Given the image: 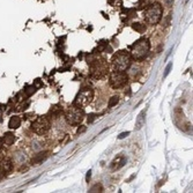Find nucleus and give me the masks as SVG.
<instances>
[{"instance_id": "f257e3e1", "label": "nucleus", "mask_w": 193, "mask_h": 193, "mask_svg": "<svg viewBox=\"0 0 193 193\" xmlns=\"http://www.w3.org/2000/svg\"><path fill=\"white\" fill-rule=\"evenodd\" d=\"M162 14H163V8L161 6V4L152 2L149 6L146 7V11L143 12V18L148 24L155 26L161 21Z\"/></svg>"}, {"instance_id": "f03ea898", "label": "nucleus", "mask_w": 193, "mask_h": 193, "mask_svg": "<svg viewBox=\"0 0 193 193\" xmlns=\"http://www.w3.org/2000/svg\"><path fill=\"white\" fill-rule=\"evenodd\" d=\"M149 50H150V43L148 38L142 37L131 47V57L135 60H142L146 58Z\"/></svg>"}, {"instance_id": "7ed1b4c3", "label": "nucleus", "mask_w": 193, "mask_h": 193, "mask_svg": "<svg viewBox=\"0 0 193 193\" xmlns=\"http://www.w3.org/2000/svg\"><path fill=\"white\" fill-rule=\"evenodd\" d=\"M131 64H132V57L126 51H119L112 58V67L115 71L125 72L129 68Z\"/></svg>"}, {"instance_id": "20e7f679", "label": "nucleus", "mask_w": 193, "mask_h": 193, "mask_svg": "<svg viewBox=\"0 0 193 193\" xmlns=\"http://www.w3.org/2000/svg\"><path fill=\"white\" fill-rule=\"evenodd\" d=\"M84 118V112L82 108L73 105L66 111V120L71 125H79Z\"/></svg>"}, {"instance_id": "39448f33", "label": "nucleus", "mask_w": 193, "mask_h": 193, "mask_svg": "<svg viewBox=\"0 0 193 193\" xmlns=\"http://www.w3.org/2000/svg\"><path fill=\"white\" fill-rule=\"evenodd\" d=\"M94 97V91L89 88L82 89L80 93L76 95L75 101H74V105L79 106V108H84L87 106Z\"/></svg>"}, {"instance_id": "423d86ee", "label": "nucleus", "mask_w": 193, "mask_h": 193, "mask_svg": "<svg viewBox=\"0 0 193 193\" xmlns=\"http://www.w3.org/2000/svg\"><path fill=\"white\" fill-rule=\"evenodd\" d=\"M127 82V75L125 72L122 71H113L110 74V79H109V83L113 89H118L122 88L123 86L126 84Z\"/></svg>"}, {"instance_id": "0eeeda50", "label": "nucleus", "mask_w": 193, "mask_h": 193, "mask_svg": "<svg viewBox=\"0 0 193 193\" xmlns=\"http://www.w3.org/2000/svg\"><path fill=\"white\" fill-rule=\"evenodd\" d=\"M31 129L35 132L36 134L43 135L45 134L47 131L50 129V122L47 117H37L31 124Z\"/></svg>"}, {"instance_id": "6e6552de", "label": "nucleus", "mask_w": 193, "mask_h": 193, "mask_svg": "<svg viewBox=\"0 0 193 193\" xmlns=\"http://www.w3.org/2000/svg\"><path fill=\"white\" fill-rule=\"evenodd\" d=\"M91 65V72H90V76L94 79H100L105 74L106 72V65L104 60L98 61V59H96Z\"/></svg>"}, {"instance_id": "1a4fd4ad", "label": "nucleus", "mask_w": 193, "mask_h": 193, "mask_svg": "<svg viewBox=\"0 0 193 193\" xmlns=\"http://www.w3.org/2000/svg\"><path fill=\"white\" fill-rule=\"evenodd\" d=\"M13 170V163L9 158H2L0 160V172L2 175H8Z\"/></svg>"}, {"instance_id": "9d476101", "label": "nucleus", "mask_w": 193, "mask_h": 193, "mask_svg": "<svg viewBox=\"0 0 193 193\" xmlns=\"http://www.w3.org/2000/svg\"><path fill=\"white\" fill-rule=\"evenodd\" d=\"M126 157L124 155H118L117 157L115 158L111 162V165H110V169L112 171H116V170H119L120 168H123L124 165L126 164Z\"/></svg>"}, {"instance_id": "9b49d317", "label": "nucleus", "mask_w": 193, "mask_h": 193, "mask_svg": "<svg viewBox=\"0 0 193 193\" xmlns=\"http://www.w3.org/2000/svg\"><path fill=\"white\" fill-rule=\"evenodd\" d=\"M49 154H50V153L47 152V150L37 153L35 156L31 158V164H34V165H37V164L43 163V162H44V161H45V160L49 157Z\"/></svg>"}, {"instance_id": "f8f14e48", "label": "nucleus", "mask_w": 193, "mask_h": 193, "mask_svg": "<svg viewBox=\"0 0 193 193\" xmlns=\"http://www.w3.org/2000/svg\"><path fill=\"white\" fill-rule=\"evenodd\" d=\"M145 122H146V110H142L138 115L136 120H135V129L139 131V129H142V126L145 125Z\"/></svg>"}, {"instance_id": "ddd939ff", "label": "nucleus", "mask_w": 193, "mask_h": 193, "mask_svg": "<svg viewBox=\"0 0 193 193\" xmlns=\"http://www.w3.org/2000/svg\"><path fill=\"white\" fill-rule=\"evenodd\" d=\"M8 126H9V129H19L21 126V118L18 116L11 117L9 122H8Z\"/></svg>"}, {"instance_id": "4468645a", "label": "nucleus", "mask_w": 193, "mask_h": 193, "mask_svg": "<svg viewBox=\"0 0 193 193\" xmlns=\"http://www.w3.org/2000/svg\"><path fill=\"white\" fill-rule=\"evenodd\" d=\"M15 141V135L13 133H5L2 136V143H5L6 146H12Z\"/></svg>"}, {"instance_id": "2eb2a0df", "label": "nucleus", "mask_w": 193, "mask_h": 193, "mask_svg": "<svg viewBox=\"0 0 193 193\" xmlns=\"http://www.w3.org/2000/svg\"><path fill=\"white\" fill-rule=\"evenodd\" d=\"M132 29L135 30V31H138V33H145V31H146V26L142 23H139V22H136V23L132 24Z\"/></svg>"}, {"instance_id": "dca6fc26", "label": "nucleus", "mask_w": 193, "mask_h": 193, "mask_svg": "<svg viewBox=\"0 0 193 193\" xmlns=\"http://www.w3.org/2000/svg\"><path fill=\"white\" fill-rule=\"evenodd\" d=\"M24 94L27 95V96H31L36 91V86L35 84H31V86H26V88H24Z\"/></svg>"}, {"instance_id": "f3484780", "label": "nucleus", "mask_w": 193, "mask_h": 193, "mask_svg": "<svg viewBox=\"0 0 193 193\" xmlns=\"http://www.w3.org/2000/svg\"><path fill=\"white\" fill-rule=\"evenodd\" d=\"M118 102H119V97H118V96H112L111 98L109 100V103H108V105H109V108H112V106L117 105Z\"/></svg>"}, {"instance_id": "a211bd4d", "label": "nucleus", "mask_w": 193, "mask_h": 193, "mask_svg": "<svg viewBox=\"0 0 193 193\" xmlns=\"http://www.w3.org/2000/svg\"><path fill=\"white\" fill-rule=\"evenodd\" d=\"M103 191V186L101 185V184H95L90 190H89V192H91V193H94V192H102Z\"/></svg>"}, {"instance_id": "6ab92c4d", "label": "nucleus", "mask_w": 193, "mask_h": 193, "mask_svg": "<svg viewBox=\"0 0 193 193\" xmlns=\"http://www.w3.org/2000/svg\"><path fill=\"white\" fill-rule=\"evenodd\" d=\"M97 118V115L96 113H90L89 116H88V118H87V122H88V124H91V123H94V120Z\"/></svg>"}, {"instance_id": "aec40b11", "label": "nucleus", "mask_w": 193, "mask_h": 193, "mask_svg": "<svg viewBox=\"0 0 193 193\" xmlns=\"http://www.w3.org/2000/svg\"><path fill=\"white\" fill-rule=\"evenodd\" d=\"M171 68H172V64L170 63V64L165 67V72H164V74H163V78H167V76H168V74L170 73V70H171Z\"/></svg>"}, {"instance_id": "412c9836", "label": "nucleus", "mask_w": 193, "mask_h": 193, "mask_svg": "<svg viewBox=\"0 0 193 193\" xmlns=\"http://www.w3.org/2000/svg\"><path fill=\"white\" fill-rule=\"evenodd\" d=\"M61 109L59 108V106H53V108H51V110H50V113H53V115H57L59 111H60Z\"/></svg>"}, {"instance_id": "4be33fe9", "label": "nucleus", "mask_w": 193, "mask_h": 193, "mask_svg": "<svg viewBox=\"0 0 193 193\" xmlns=\"http://www.w3.org/2000/svg\"><path fill=\"white\" fill-rule=\"evenodd\" d=\"M86 129H87V126H83V125H81L80 127H78V134H81V133H83V132H86Z\"/></svg>"}, {"instance_id": "5701e85b", "label": "nucleus", "mask_w": 193, "mask_h": 193, "mask_svg": "<svg viewBox=\"0 0 193 193\" xmlns=\"http://www.w3.org/2000/svg\"><path fill=\"white\" fill-rule=\"evenodd\" d=\"M129 132H124L122 134L118 136V139H124V138H126V136H129Z\"/></svg>"}, {"instance_id": "b1692460", "label": "nucleus", "mask_w": 193, "mask_h": 193, "mask_svg": "<svg viewBox=\"0 0 193 193\" xmlns=\"http://www.w3.org/2000/svg\"><path fill=\"white\" fill-rule=\"evenodd\" d=\"M90 176H91V171H88L87 176H86V181H89V179H90Z\"/></svg>"}, {"instance_id": "393cba45", "label": "nucleus", "mask_w": 193, "mask_h": 193, "mask_svg": "<svg viewBox=\"0 0 193 193\" xmlns=\"http://www.w3.org/2000/svg\"><path fill=\"white\" fill-rule=\"evenodd\" d=\"M2 178H4V175H2V174H1V172H0V181H2Z\"/></svg>"}, {"instance_id": "a878e982", "label": "nucleus", "mask_w": 193, "mask_h": 193, "mask_svg": "<svg viewBox=\"0 0 193 193\" xmlns=\"http://www.w3.org/2000/svg\"><path fill=\"white\" fill-rule=\"evenodd\" d=\"M1 147H2V140L0 139V148H1Z\"/></svg>"}]
</instances>
